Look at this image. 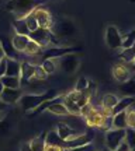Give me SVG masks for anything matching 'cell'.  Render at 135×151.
<instances>
[{
    "label": "cell",
    "mask_w": 135,
    "mask_h": 151,
    "mask_svg": "<svg viewBox=\"0 0 135 151\" xmlns=\"http://www.w3.org/2000/svg\"><path fill=\"white\" fill-rule=\"evenodd\" d=\"M96 108V106H94V105H93L92 102H87V104H85V105H83V106H82L80 108V112H79V116H82V118H86L87 115H89V113L92 112L93 109Z\"/></svg>",
    "instance_id": "35"
},
{
    "label": "cell",
    "mask_w": 135,
    "mask_h": 151,
    "mask_svg": "<svg viewBox=\"0 0 135 151\" xmlns=\"http://www.w3.org/2000/svg\"><path fill=\"white\" fill-rule=\"evenodd\" d=\"M39 66L44 69V71L47 74H54L55 70H56V63H55V59H44L41 60Z\"/></svg>",
    "instance_id": "28"
},
{
    "label": "cell",
    "mask_w": 135,
    "mask_h": 151,
    "mask_svg": "<svg viewBox=\"0 0 135 151\" xmlns=\"http://www.w3.org/2000/svg\"><path fill=\"white\" fill-rule=\"evenodd\" d=\"M48 77V74L44 71V69L41 67L39 65H35V70H34V76H33V78L31 80H45Z\"/></svg>",
    "instance_id": "32"
},
{
    "label": "cell",
    "mask_w": 135,
    "mask_h": 151,
    "mask_svg": "<svg viewBox=\"0 0 135 151\" xmlns=\"http://www.w3.org/2000/svg\"><path fill=\"white\" fill-rule=\"evenodd\" d=\"M45 0H9L6 3V10L14 16V20H23L38 9Z\"/></svg>",
    "instance_id": "1"
},
{
    "label": "cell",
    "mask_w": 135,
    "mask_h": 151,
    "mask_svg": "<svg viewBox=\"0 0 135 151\" xmlns=\"http://www.w3.org/2000/svg\"><path fill=\"white\" fill-rule=\"evenodd\" d=\"M125 111L113 115L111 118V129H127V118Z\"/></svg>",
    "instance_id": "20"
},
{
    "label": "cell",
    "mask_w": 135,
    "mask_h": 151,
    "mask_svg": "<svg viewBox=\"0 0 135 151\" xmlns=\"http://www.w3.org/2000/svg\"><path fill=\"white\" fill-rule=\"evenodd\" d=\"M13 25H14L16 34H18V35H27L28 37L30 31H28L27 24L24 21V18H23V20H14V21H13Z\"/></svg>",
    "instance_id": "27"
},
{
    "label": "cell",
    "mask_w": 135,
    "mask_h": 151,
    "mask_svg": "<svg viewBox=\"0 0 135 151\" xmlns=\"http://www.w3.org/2000/svg\"><path fill=\"white\" fill-rule=\"evenodd\" d=\"M117 102H118V97H117L115 94H106V95L101 98V105H103L101 108L113 109Z\"/></svg>",
    "instance_id": "25"
},
{
    "label": "cell",
    "mask_w": 135,
    "mask_h": 151,
    "mask_svg": "<svg viewBox=\"0 0 135 151\" xmlns=\"http://www.w3.org/2000/svg\"><path fill=\"white\" fill-rule=\"evenodd\" d=\"M24 21H26V24H27V28L30 32H33V31H35L38 28V24H37V20H35V16H34V11L33 13H30L26 18H24Z\"/></svg>",
    "instance_id": "31"
},
{
    "label": "cell",
    "mask_w": 135,
    "mask_h": 151,
    "mask_svg": "<svg viewBox=\"0 0 135 151\" xmlns=\"http://www.w3.org/2000/svg\"><path fill=\"white\" fill-rule=\"evenodd\" d=\"M4 90V87H3V84H1V81H0V94H1V91Z\"/></svg>",
    "instance_id": "42"
},
{
    "label": "cell",
    "mask_w": 135,
    "mask_h": 151,
    "mask_svg": "<svg viewBox=\"0 0 135 151\" xmlns=\"http://www.w3.org/2000/svg\"><path fill=\"white\" fill-rule=\"evenodd\" d=\"M34 16H35V20H37L38 28H44V29H51L52 28L54 20H52V16L49 14V11L38 7V9L34 10Z\"/></svg>",
    "instance_id": "9"
},
{
    "label": "cell",
    "mask_w": 135,
    "mask_h": 151,
    "mask_svg": "<svg viewBox=\"0 0 135 151\" xmlns=\"http://www.w3.org/2000/svg\"><path fill=\"white\" fill-rule=\"evenodd\" d=\"M4 109H6V104H3L1 101H0V112H3Z\"/></svg>",
    "instance_id": "41"
},
{
    "label": "cell",
    "mask_w": 135,
    "mask_h": 151,
    "mask_svg": "<svg viewBox=\"0 0 135 151\" xmlns=\"http://www.w3.org/2000/svg\"><path fill=\"white\" fill-rule=\"evenodd\" d=\"M93 136H94L93 132H90V133H82V134L76 136L75 139H70V140L63 141V148L70 150V148H76V147L85 146L87 143H92Z\"/></svg>",
    "instance_id": "10"
},
{
    "label": "cell",
    "mask_w": 135,
    "mask_h": 151,
    "mask_svg": "<svg viewBox=\"0 0 135 151\" xmlns=\"http://www.w3.org/2000/svg\"><path fill=\"white\" fill-rule=\"evenodd\" d=\"M47 111L51 113H54V115H58V116H66V115H69L66 108L63 106V104H62V95L59 97H55L51 104H49V106L47 108Z\"/></svg>",
    "instance_id": "16"
},
{
    "label": "cell",
    "mask_w": 135,
    "mask_h": 151,
    "mask_svg": "<svg viewBox=\"0 0 135 151\" xmlns=\"http://www.w3.org/2000/svg\"><path fill=\"white\" fill-rule=\"evenodd\" d=\"M23 95V91L20 88L17 90H13V88H4L1 94H0V101L6 105H11V104H16L20 97Z\"/></svg>",
    "instance_id": "11"
},
{
    "label": "cell",
    "mask_w": 135,
    "mask_h": 151,
    "mask_svg": "<svg viewBox=\"0 0 135 151\" xmlns=\"http://www.w3.org/2000/svg\"><path fill=\"white\" fill-rule=\"evenodd\" d=\"M59 67L62 71L73 74L79 67V58L75 53H68L65 56L59 58Z\"/></svg>",
    "instance_id": "8"
},
{
    "label": "cell",
    "mask_w": 135,
    "mask_h": 151,
    "mask_svg": "<svg viewBox=\"0 0 135 151\" xmlns=\"http://www.w3.org/2000/svg\"><path fill=\"white\" fill-rule=\"evenodd\" d=\"M125 118H127V127L128 129H134L135 127V112H134V106L131 105L130 108H127L125 111Z\"/></svg>",
    "instance_id": "30"
},
{
    "label": "cell",
    "mask_w": 135,
    "mask_h": 151,
    "mask_svg": "<svg viewBox=\"0 0 135 151\" xmlns=\"http://www.w3.org/2000/svg\"><path fill=\"white\" fill-rule=\"evenodd\" d=\"M21 74V63L20 60H13L7 59V65H6V74L7 77H17L20 78Z\"/></svg>",
    "instance_id": "17"
},
{
    "label": "cell",
    "mask_w": 135,
    "mask_h": 151,
    "mask_svg": "<svg viewBox=\"0 0 135 151\" xmlns=\"http://www.w3.org/2000/svg\"><path fill=\"white\" fill-rule=\"evenodd\" d=\"M1 84L4 88H13V90H17V88H20L21 87V83H20V78H17V77H7V76H3L1 78Z\"/></svg>",
    "instance_id": "22"
},
{
    "label": "cell",
    "mask_w": 135,
    "mask_h": 151,
    "mask_svg": "<svg viewBox=\"0 0 135 151\" xmlns=\"http://www.w3.org/2000/svg\"><path fill=\"white\" fill-rule=\"evenodd\" d=\"M21 63V74H20V83L23 84H30V81L34 76V70H35V65L30 63V62H20Z\"/></svg>",
    "instance_id": "15"
},
{
    "label": "cell",
    "mask_w": 135,
    "mask_h": 151,
    "mask_svg": "<svg viewBox=\"0 0 135 151\" xmlns=\"http://www.w3.org/2000/svg\"><path fill=\"white\" fill-rule=\"evenodd\" d=\"M56 134L59 136V139L62 141H66V140H70V139H75L76 136L82 134V133H79V132H76L73 127H70L69 124L66 123H58V126H56Z\"/></svg>",
    "instance_id": "12"
},
{
    "label": "cell",
    "mask_w": 135,
    "mask_h": 151,
    "mask_svg": "<svg viewBox=\"0 0 135 151\" xmlns=\"http://www.w3.org/2000/svg\"><path fill=\"white\" fill-rule=\"evenodd\" d=\"M134 42H135V32L131 31L127 35L123 37V42H121V49H130L134 48Z\"/></svg>",
    "instance_id": "29"
},
{
    "label": "cell",
    "mask_w": 135,
    "mask_h": 151,
    "mask_svg": "<svg viewBox=\"0 0 135 151\" xmlns=\"http://www.w3.org/2000/svg\"><path fill=\"white\" fill-rule=\"evenodd\" d=\"M0 48L3 49V52H4V56L7 58V59L20 60V53H18L16 49L13 48V45H11V41L9 39V38L1 37V39H0Z\"/></svg>",
    "instance_id": "14"
},
{
    "label": "cell",
    "mask_w": 135,
    "mask_h": 151,
    "mask_svg": "<svg viewBox=\"0 0 135 151\" xmlns=\"http://www.w3.org/2000/svg\"><path fill=\"white\" fill-rule=\"evenodd\" d=\"M66 151H96V148H94V144H93V143H87L85 146L76 147V148H70V150H66Z\"/></svg>",
    "instance_id": "36"
},
{
    "label": "cell",
    "mask_w": 135,
    "mask_h": 151,
    "mask_svg": "<svg viewBox=\"0 0 135 151\" xmlns=\"http://www.w3.org/2000/svg\"><path fill=\"white\" fill-rule=\"evenodd\" d=\"M55 97H58L56 91L55 90H48L47 92H42V94H23L17 102L21 105L24 112L28 113L30 111H34L35 108H38L45 101L54 99Z\"/></svg>",
    "instance_id": "2"
},
{
    "label": "cell",
    "mask_w": 135,
    "mask_h": 151,
    "mask_svg": "<svg viewBox=\"0 0 135 151\" xmlns=\"http://www.w3.org/2000/svg\"><path fill=\"white\" fill-rule=\"evenodd\" d=\"M28 38L34 41L35 43H38L42 49L48 48L49 45H55V46H59V39L56 38L51 29H44V28H37L35 31L28 34Z\"/></svg>",
    "instance_id": "3"
},
{
    "label": "cell",
    "mask_w": 135,
    "mask_h": 151,
    "mask_svg": "<svg viewBox=\"0 0 135 151\" xmlns=\"http://www.w3.org/2000/svg\"><path fill=\"white\" fill-rule=\"evenodd\" d=\"M87 87H89V80H87L86 77H80L79 80H77V83H76V87H75V91H86Z\"/></svg>",
    "instance_id": "34"
},
{
    "label": "cell",
    "mask_w": 135,
    "mask_h": 151,
    "mask_svg": "<svg viewBox=\"0 0 135 151\" xmlns=\"http://www.w3.org/2000/svg\"><path fill=\"white\" fill-rule=\"evenodd\" d=\"M124 141L130 146V148L132 150L135 147V140H134V129H125V139H124Z\"/></svg>",
    "instance_id": "33"
},
{
    "label": "cell",
    "mask_w": 135,
    "mask_h": 151,
    "mask_svg": "<svg viewBox=\"0 0 135 151\" xmlns=\"http://www.w3.org/2000/svg\"><path fill=\"white\" fill-rule=\"evenodd\" d=\"M28 41H30V38L27 35H18V34H14V37L11 38V45H13V48L16 49L18 53H23L24 52V49L27 46Z\"/></svg>",
    "instance_id": "18"
},
{
    "label": "cell",
    "mask_w": 135,
    "mask_h": 151,
    "mask_svg": "<svg viewBox=\"0 0 135 151\" xmlns=\"http://www.w3.org/2000/svg\"><path fill=\"white\" fill-rule=\"evenodd\" d=\"M125 139V129H110L106 132V146L110 151H115Z\"/></svg>",
    "instance_id": "4"
},
{
    "label": "cell",
    "mask_w": 135,
    "mask_h": 151,
    "mask_svg": "<svg viewBox=\"0 0 135 151\" xmlns=\"http://www.w3.org/2000/svg\"><path fill=\"white\" fill-rule=\"evenodd\" d=\"M21 151H33L31 148H30V146H28V143H24L21 146Z\"/></svg>",
    "instance_id": "39"
},
{
    "label": "cell",
    "mask_w": 135,
    "mask_h": 151,
    "mask_svg": "<svg viewBox=\"0 0 135 151\" xmlns=\"http://www.w3.org/2000/svg\"><path fill=\"white\" fill-rule=\"evenodd\" d=\"M111 73H113V77L118 83H125L131 78V74H132V65H128V63H115L111 69Z\"/></svg>",
    "instance_id": "6"
},
{
    "label": "cell",
    "mask_w": 135,
    "mask_h": 151,
    "mask_svg": "<svg viewBox=\"0 0 135 151\" xmlns=\"http://www.w3.org/2000/svg\"><path fill=\"white\" fill-rule=\"evenodd\" d=\"M41 52H42V48H41L38 43H35L34 41L30 39L27 43V46H26V49H24V52H23V55H27L30 58H39Z\"/></svg>",
    "instance_id": "21"
},
{
    "label": "cell",
    "mask_w": 135,
    "mask_h": 151,
    "mask_svg": "<svg viewBox=\"0 0 135 151\" xmlns=\"http://www.w3.org/2000/svg\"><path fill=\"white\" fill-rule=\"evenodd\" d=\"M131 105H134V97L132 95L124 97L123 99H118V102L115 104V106L111 109V113L115 115L118 112H124V111H127V108H130Z\"/></svg>",
    "instance_id": "19"
},
{
    "label": "cell",
    "mask_w": 135,
    "mask_h": 151,
    "mask_svg": "<svg viewBox=\"0 0 135 151\" xmlns=\"http://www.w3.org/2000/svg\"><path fill=\"white\" fill-rule=\"evenodd\" d=\"M76 50H79V48H61V46H54V48L42 49L38 62L41 63V60H44V59H59V58H62V56H65L68 53H75Z\"/></svg>",
    "instance_id": "5"
},
{
    "label": "cell",
    "mask_w": 135,
    "mask_h": 151,
    "mask_svg": "<svg viewBox=\"0 0 135 151\" xmlns=\"http://www.w3.org/2000/svg\"><path fill=\"white\" fill-rule=\"evenodd\" d=\"M134 48H130V49H123V52L118 55V58L121 59L123 63H128V65H132L134 63Z\"/></svg>",
    "instance_id": "26"
},
{
    "label": "cell",
    "mask_w": 135,
    "mask_h": 151,
    "mask_svg": "<svg viewBox=\"0 0 135 151\" xmlns=\"http://www.w3.org/2000/svg\"><path fill=\"white\" fill-rule=\"evenodd\" d=\"M123 84H124V86H121V90L130 92V94L134 92V80H132V78H130L128 81H125V83H123Z\"/></svg>",
    "instance_id": "37"
},
{
    "label": "cell",
    "mask_w": 135,
    "mask_h": 151,
    "mask_svg": "<svg viewBox=\"0 0 135 151\" xmlns=\"http://www.w3.org/2000/svg\"><path fill=\"white\" fill-rule=\"evenodd\" d=\"M110 118H111V116H110ZM85 119H86V123L89 124L90 127H100V129H101L103 124H104V122H106V119L107 118H106V116H103L99 108H94Z\"/></svg>",
    "instance_id": "13"
},
{
    "label": "cell",
    "mask_w": 135,
    "mask_h": 151,
    "mask_svg": "<svg viewBox=\"0 0 135 151\" xmlns=\"http://www.w3.org/2000/svg\"><path fill=\"white\" fill-rule=\"evenodd\" d=\"M45 144L48 146H59V147H63V141L59 139V136L56 134L55 130H51L45 134Z\"/></svg>",
    "instance_id": "24"
},
{
    "label": "cell",
    "mask_w": 135,
    "mask_h": 151,
    "mask_svg": "<svg viewBox=\"0 0 135 151\" xmlns=\"http://www.w3.org/2000/svg\"><path fill=\"white\" fill-rule=\"evenodd\" d=\"M4 58H6V56H4V52H3V49L0 48V62L4 59Z\"/></svg>",
    "instance_id": "40"
},
{
    "label": "cell",
    "mask_w": 135,
    "mask_h": 151,
    "mask_svg": "<svg viewBox=\"0 0 135 151\" xmlns=\"http://www.w3.org/2000/svg\"><path fill=\"white\" fill-rule=\"evenodd\" d=\"M28 146L33 151H44V148H45V133L33 139L31 141H28Z\"/></svg>",
    "instance_id": "23"
},
{
    "label": "cell",
    "mask_w": 135,
    "mask_h": 151,
    "mask_svg": "<svg viewBox=\"0 0 135 151\" xmlns=\"http://www.w3.org/2000/svg\"><path fill=\"white\" fill-rule=\"evenodd\" d=\"M6 65H7V58H4L0 62V78L6 74Z\"/></svg>",
    "instance_id": "38"
},
{
    "label": "cell",
    "mask_w": 135,
    "mask_h": 151,
    "mask_svg": "<svg viewBox=\"0 0 135 151\" xmlns=\"http://www.w3.org/2000/svg\"><path fill=\"white\" fill-rule=\"evenodd\" d=\"M123 35L115 25H108L106 28V43L110 49H121Z\"/></svg>",
    "instance_id": "7"
}]
</instances>
